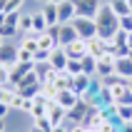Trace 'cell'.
I'll return each mask as SVG.
<instances>
[{"instance_id": "cell-1", "label": "cell", "mask_w": 132, "mask_h": 132, "mask_svg": "<svg viewBox=\"0 0 132 132\" xmlns=\"http://www.w3.org/2000/svg\"><path fill=\"white\" fill-rule=\"evenodd\" d=\"M95 22H97V37H102V40H115V35L120 32V18L112 13L107 0H102V5L95 15Z\"/></svg>"}, {"instance_id": "cell-2", "label": "cell", "mask_w": 132, "mask_h": 132, "mask_svg": "<svg viewBox=\"0 0 132 132\" xmlns=\"http://www.w3.org/2000/svg\"><path fill=\"white\" fill-rule=\"evenodd\" d=\"M72 28L77 30V37H82V40H92V37H97V22L95 18H75L72 20Z\"/></svg>"}, {"instance_id": "cell-3", "label": "cell", "mask_w": 132, "mask_h": 132, "mask_svg": "<svg viewBox=\"0 0 132 132\" xmlns=\"http://www.w3.org/2000/svg\"><path fill=\"white\" fill-rule=\"evenodd\" d=\"M115 55L112 52H105L102 57L97 60V75L95 77H100V80H105V77H110V75H115Z\"/></svg>"}, {"instance_id": "cell-4", "label": "cell", "mask_w": 132, "mask_h": 132, "mask_svg": "<svg viewBox=\"0 0 132 132\" xmlns=\"http://www.w3.org/2000/svg\"><path fill=\"white\" fill-rule=\"evenodd\" d=\"M75 7H77V15L80 18H95L100 5H102V0H72Z\"/></svg>"}, {"instance_id": "cell-5", "label": "cell", "mask_w": 132, "mask_h": 132, "mask_svg": "<svg viewBox=\"0 0 132 132\" xmlns=\"http://www.w3.org/2000/svg\"><path fill=\"white\" fill-rule=\"evenodd\" d=\"M87 110H90V102H87V100H80L72 110H67V122H65V125H82Z\"/></svg>"}, {"instance_id": "cell-6", "label": "cell", "mask_w": 132, "mask_h": 132, "mask_svg": "<svg viewBox=\"0 0 132 132\" xmlns=\"http://www.w3.org/2000/svg\"><path fill=\"white\" fill-rule=\"evenodd\" d=\"M0 65H5V67L18 65V45L15 43H3V47H0Z\"/></svg>"}, {"instance_id": "cell-7", "label": "cell", "mask_w": 132, "mask_h": 132, "mask_svg": "<svg viewBox=\"0 0 132 132\" xmlns=\"http://www.w3.org/2000/svg\"><path fill=\"white\" fill-rule=\"evenodd\" d=\"M57 13H60V25H67V22H72L77 18V7H75L72 0H62L57 5Z\"/></svg>"}, {"instance_id": "cell-8", "label": "cell", "mask_w": 132, "mask_h": 132, "mask_svg": "<svg viewBox=\"0 0 132 132\" xmlns=\"http://www.w3.org/2000/svg\"><path fill=\"white\" fill-rule=\"evenodd\" d=\"M65 52L70 60H82L85 55H87V40H82V37H77L75 43L65 45Z\"/></svg>"}, {"instance_id": "cell-9", "label": "cell", "mask_w": 132, "mask_h": 132, "mask_svg": "<svg viewBox=\"0 0 132 132\" xmlns=\"http://www.w3.org/2000/svg\"><path fill=\"white\" fill-rule=\"evenodd\" d=\"M92 80L95 77H90V75H77V77H72V85H70V90H72L75 95L85 97L90 92V87H92Z\"/></svg>"}, {"instance_id": "cell-10", "label": "cell", "mask_w": 132, "mask_h": 132, "mask_svg": "<svg viewBox=\"0 0 132 132\" xmlns=\"http://www.w3.org/2000/svg\"><path fill=\"white\" fill-rule=\"evenodd\" d=\"M115 75L122 77V80H127V82L132 80V57H130V55L115 60Z\"/></svg>"}, {"instance_id": "cell-11", "label": "cell", "mask_w": 132, "mask_h": 132, "mask_svg": "<svg viewBox=\"0 0 132 132\" xmlns=\"http://www.w3.org/2000/svg\"><path fill=\"white\" fill-rule=\"evenodd\" d=\"M47 112H50V100H45L43 95H37L32 100V112H30V120H43L47 117Z\"/></svg>"}, {"instance_id": "cell-12", "label": "cell", "mask_w": 132, "mask_h": 132, "mask_svg": "<svg viewBox=\"0 0 132 132\" xmlns=\"http://www.w3.org/2000/svg\"><path fill=\"white\" fill-rule=\"evenodd\" d=\"M47 120L52 122V127H60L67 122V110L60 107L57 102H50V112H47Z\"/></svg>"}, {"instance_id": "cell-13", "label": "cell", "mask_w": 132, "mask_h": 132, "mask_svg": "<svg viewBox=\"0 0 132 132\" xmlns=\"http://www.w3.org/2000/svg\"><path fill=\"white\" fill-rule=\"evenodd\" d=\"M80 100H82V97H80V95H75L72 90H60V92H57V100H55V102H57L60 107H65V110H72V107L80 102Z\"/></svg>"}, {"instance_id": "cell-14", "label": "cell", "mask_w": 132, "mask_h": 132, "mask_svg": "<svg viewBox=\"0 0 132 132\" xmlns=\"http://www.w3.org/2000/svg\"><path fill=\"white\" fill-rule=\"evenodd\" d=\"M10 107H13L15 112H25V115H30V112H32V100H30V97H22L20 92H15Z\"/></svg>"}, {"instance_id": "cell-15", "label": "cell", "mask_w": 132, "mask_h": 132, "mask_svg": "<svg viewBox=\"0 0 132 132\" xmlns=\"http://www.w3.org/2000/svg\"><path fill=\"white\" fill-rule=\"evenodd\" d=\"M67 62H70V57H67L65 47H55V50H52V55H50V65L55 67V70H65Z\"/></svg>"}, {"instance_id": "cell-16", "label": "cell", "mask_w": 132, "mask_h": 132, "mask_svg": "<svg viewBox=\"0 0 132 132\" xmlns=\"http://www.w3.org/2000/svg\"><path fill=\"white\" fill-rule=\"evenodd\" d=\"M40 13L45 15V20H47V25H60V13H57V5H52V3H43L40 5Z\"/></svg>"}, {"instance_id": "cell-17", "label": "cell", "mask_w": 132, "mask_h": 132, "mask_svg": "<svg viewBox=\"0 0 132 132\" xmlns=\"http://www.w3.org/2000/svg\"><path fill=\"white\" fill-rule=\"evenodd\" d=\"M75 40H77V30L72 28V22L60 25V47H65V45L75 43Z\"/></svg>"}, {"instance_id": "cell-18", "label": "cell", "mask_w": 132, "mask_h": 132, "mask_svg": "<svg viewBox=\"0 0 132 132\" xmlns=\"http://www.w3.org/2000/svg\"><path fill=\"white\" fill-rule=\"evenodd\" d=\"M115 115H117L120 125L122 122H132V102H117L115 105Z\"/></svg>"}, {"instance_id": "cell-19", "label": "cell", "mask_w": 132, "mask_h": 132, "mask_svg": "<svg viewBox=\"0 0 132 132\" xmlns=\"http://www.w3.org/2000/svg\"><path fill=\"white\" fill-rule=\"evenodd\" d=\"M107 5L112 7V13L117 18H125V15H132V7L127 0H107Z\"/></svg>"}, {"instance_id": "cell-20", "label": "cell", "mask_w": 132, "mask_h": 132, "mask_svg": "<svg viewBox=\"0 0 132 132\" xmlns=\"http://www.w3.org/2000/svg\"><path fill=\"white\" fill-rule=\"evenodd\" d=\"M47 28H50V25H47V20H45V15L40 13V7H37V10H32V30H35L37 35H43Z\"/></svg>"}, {"instance_id": "cell-21", "label": "cell", "mask_w": 132, "mask_h": 132, "mask_svg": "<svg viewBox=\"0 0 132 132\" xmlns=\"http://www.w3.org/2000/svg\"><path fill=\"white\" fill-rule=\"evenodd\" d=\"M18 28H20V35L32 30V10H22V13H20V22H18Z\"/></svg>"}, {"instance_id": "cell-22", "label": "cell", "mask_w": 132, "mask_h": 132, "mask_svg": "<svg viewBox=\"0 0 132 132\" xmlns=\"http://www.w3.org/2000/svg\"><path fill=\"white\" fill-rule=\"evenodd\" d=\"M82 70H85V75L95 77V75H97V57H92V55H85V57H82Z\"/></svg>"}, {"instance_id": "cell-23", "label": "cell", "mask_w": 132, "mask_h": 132, "mask_svg": "<svg viewBox=\"0 0 132 132\" xmlns=\"http://www.w3.org/2000/svg\"><path fill=\"white\" fill-rule=\"evenodd\" d=\"M57 92H60V90L55 87V85H50V82H43V87H40V95H43L45 100H50V102L57 100Z\"/></svg>"}, {"instance_id": "cell-24", "label": "cell", "mask_w": 132, "mask_h": 132, "mask_svg": "<svg viewBox=\"0 0 132 132\" xmlns=\"http://www.w3.org/2000/svg\"><path fill=\"white\" fill-rule=\"evenodd\" d=\"M65 72L70 75V77H77V75H85V70H82V60H70L65 67Z\"/></svg>"}, {"instance_id": "cell-25", "label": "cell", "mask_w": 132, "mask_h": 132, "mask_svg": "<svg viewBox=\"0 0 132 132\" xmlns=\"http://www.w3.org/2000/svg\"><path fill=\"white\" fill-rule=\"evenodd\" d=\"M50 55H52V50H40V47H37L35 62H50Z\"/></svg>"}, {"instance_id": "cell-26", "label": "cell", "mask_w": 132, "mask_h": 132, "mask_svg": "<svg viewBox=\"0 0 132 132\" xmlns=\"http://www.w3.org/2000/svg\"><path fill=\"white\" fill-rule=\"evenodd\" d=\"M120 30H122V32H132V15L120 18Z\"/></svg>"}, {"instance_id": "cell-27", "label": "cell", "mask_w": 132, "mask_h": 132, "mask_svg": "<svg viewBox=\"0 0 132 132\" xmlns=\"http://www.w3.org/2000/svg\"><path fill=\"white\" fill-rule=\"evenodd\" d=\"M67 132H87L85 125H67Z\"/></svg>"}, {"instance_id": "cell-28", "label": "cell", "mask_w": 132, "mask_h": 132, "mask_svg": "<svg viewBox=\"0 0 132 132\" xmlns=\"http://www.w3.org/2000/svg\"><path fill=\"white\" fill-rule=\"evenodd\" d=\"M120 132H132V122H122L120 125Z\"/></svg>"}, {"instance_id": "cell-29", "label": "cell", "mask_w": 132, "mask_h": 132, "mask_svg": "<svg viewBox=\"0 0 132 132\" xmlns=\"http://www.w3.org/2000/svg\"><path fill=\"white\" fill-rule=\"evenodd\" d=\"M52 132H67V125H60V127H52Z\"/></svg>"}, {"instance_id": "cell-30", "label": "cell", "mask_w": 132, "mask_h": 132, "mask_svg": "<svg viewBox=\"0 0 132 132\" xmlns=\"http://www.w3.org/2000/svg\"><path fill=\"white\" fill-rule=\"evenodd\" d=\"M43 3H52V5H60L62 0H43Z\"/></svg>"}, {"instance_id": "cell-31", "label": "cell", "mask_w": 132, "mask_h": 132, "mask_svg": "<svg viewBox=\"0 0 132 132\" xmlns=\"http://www.w3.org/2000/svg\"><path fill=\"white\" fill-rule=\"evenodd\" d=\"M30 132H45V130H40V127H35V125H32V130H30Z\"/></svg>"}, {"instance_id": "cell-32", "label": "cell", "mask_w": 132, "mask_h": 132, "mask_svg": "<svg viewBox=\"0 0 132 132\" xmlns=\"http://www.w3.org/2000/svg\"><path fill=\"white\" fill-rule=\"evenodd\" d=\"M28 3H30V0H28ZM32 3H40V5H43V0H32Z\"/></svg>"}, {"instance_id": "cell-33", "label": "cell", "mask_w": 132, "mask_h": 132, "mask_svg": "<svg viewBox=\"0 0 132 132\" xmlns=\"http://www.w3.org/2000/svg\"><path fill=\"white\" fill-rule=\"evenodd\" d=\"M127 3H130V7H132V0H127Z\"/></svg>"}, {"instance_id": "cell-34", "label": "cell", "mask_w": 132, "mask_h": 132, "mask_svg": "<svg viewBox=\"0 0 132 132\" xmlns=\"http://www.w3.org/2000/svg\"><path fill=\"white\" fill-rule=\"evenodd\" d=\"M130 57H132V55H130Z\"/></svg>"}]
</instances>
